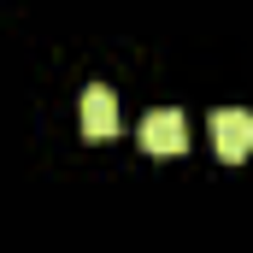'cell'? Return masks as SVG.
Returning <instances> with one entry per match:
<instances>
[{
    "label": "cell",
    "instance_id": "2",
    "mask_svg": "<svg viewBox=\"0 0 253 253\" xmlns=\"http://www.w3.org/2000/svg\"><path fill=\"white\" fill-rule=\"evenodd\" d=\"M141 147H147V153H165V159L183 153V147H189V124H183V112H177V106L147 112V118H141Z\"/></svg>",
    "mask_w": 253,
    "mask_h": 253
},
{
    "label": "cell",
    "instance_id": "1",
    "mask_svg": "<svg viewBox=\"0 0 253 253\" xmlns=\"http://www.w3.org/2000/svg\"><path fill=\"white\" fill-rule=\"evenodd\" d=\"M212 147H218V159H248L253 153V112H242V106H218L212 112Z\"/></svg>",
    "mask_w": 253,
    "mask_h": 253
},
{
    "label": "cell",
    "instance_id": "3",
    "mask_svg": "<svg viewBox=\"0 0 253 253\" xmlns=\"http://www.w3.org/2000/svg\"><path fill=\"white\" fill-rule=\"evenodd\" d=\"M83 135H88V141L118 135V94H112L106 83H88V88H83Z\"/></svg>",
    "mask_w": 253,
    "mask_h": 253
}]
</instances>
